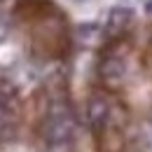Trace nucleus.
<instances>
[{
  "label": "nucleus",
  "instance_id": "nucleus-1",
  "mask_svg": "<svg viewBox=\"0 0 152 152\" xmlns=\"http://www.w3.org/2000/svg\"><path fill=\"white\" fill-rule=\"evenodd\" d=\"M75 117L68 113V110H54V113L47 115L45 119V126H42V136H45V143L49 145H68L73 138H75Z\"/></svg>",
  "mask_w": 152,
  "mask_h": 152
},
{
  "label": "nucleus",
  "instance_id": "nucleus-2",
  "mask_svg": "<svg viewBox=\"0 0 152 152\" xmlns=\"http://www.w3.org/2000/svg\"><path fill=\"white\" fill-rule=\"evenodd\" d=\"M108 119H110V103H108V98L101 94H94L87 101V122H89V126L94 131H98V129H103L108 124Z\"/></svg>",
  "mask_w": 152,
  "mask_h": 152
},
{
  "label": "nucleus",
  "instance_id": "nucleus-3",
  "mask_svg": "<svg viewBox=\"0 0 152 152\" xmlns=\"http://www.w3.org/2000/svg\"><path fill=\"white\" fill-rule=\"evenodd\" d=\"M133 23V10L131 7H122L117 5L108 12V19H105V31L108 33H124L129 26Z\"/></svg>",
  "mask_w": 152,
  "mask_h": 152
},
{
  "label": "nucleus",
  "instance_id": "nucleus-4",
  "mask_svg": "<svg viewBox=\"0 0 152 152\" xmlns=\"http://www.w3.org/2000/svg\"><path fill=\"white\" fill-rule=\"evenodd\" d=\"M124 73H126V63H124V58H119V56L103 58V63H101V75H103V80L117 82V80L124 77Z\"/></svg>",
  "mask_w": 152,
  "mask_h": 152
},
{
  "label": "nucleus",
  "instance_id": "nucleus-5",
  "mask_svg": "<svg viewBox=\"0 0 152 152\" xmlns=\"http://www.w3.org/2000/svg\"><path fill=\"white\" fill-rule=\"evenodd\" d=\"M12 138V122H10V117L0 110V143H7Z\"/></svg>",
  "mask_w": 152,
  "mask_h": 152
},
{
  "label": "nucleus",
  "instance_id": "nucleus-6",
  "mask_svg": "<svg viewBox=\"0 0 152 152\" xmlns=\"http://www.w3.org/2000/svg\"><path fill=\"white\" fill-rule=\"evenodd\" d=\"M148 12L152 14V0H148Z\"/></svg>",
  "mask_w": 152,
  "mask_h": 152
},
{
  "label": "nucleus",
  "instance_id": "nucleus-7",
  "mask_svg": "<svg viewBox=\"0 0 152 152\" xmlns=\"http://www.w3.org/2000/svg\"><path fill=\"white\" fill-rule=\"evenodd\" d=\"M70 2H75V5H82V2H87V0H70Z\"/></svg>",
  "mask_w": 152,
  "mask_h": 152
}]
</instances>
